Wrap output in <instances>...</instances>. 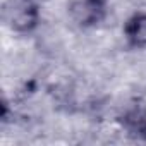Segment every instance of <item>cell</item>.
<instances>
[{
	"label": "cell",
	"mask_w": 146,
	"mask_h": 146,
	"mask_svg": "<svg viewBox=\"0 0 146 146\" xmlns=\"http://www.w3.org/2000/svg\"><path fill=\"white\" fill-rule=\"evenodd\" d=\"M2 17L16 35H29L41 23V7L36 0H5Z\"/></svg>",
	"instance_id": "6da1fadb"
},
{
	"label": "cell",
	"mask_w": 146,
	"mask_h": 146,
	"mask_svg": "<svg viewBox=\"0 0 146 146\" xmlns=\"http://www.w3.org/2000/svg\"><path fill=\"white\" fill-rule=\"evenodd\" d=\"M122 35L129 48L146 50V12H134L125 17Z\"/></svg>",
	"instance_id": "3957f363"
},
{
	"label": "cell",
	"mask_w": 146,
	"mask_h": 146,
	"mask_svg": "<svg viewBox=\"0 0 146 146\" xmlns=\"http://www.w3.org/2000/svg\"><path fill=\"white\" fill-rule=\"evenodd\" d=\"M105 11L107 7L95 0H69L65 5L69 21L83 29L96 28L105 17Z\"/></svg>",
	"instance_id": "7a4b0ae2"
},
{
	"label": "cell",
	"mask_w": 146,
	"mask_h": 146,
	"mask_svg": "<svg viewBox=\"0 0 146 146\" xmlns=\"http://www.w3.org/2000/svg\"><path fill=\"white\" fill-rule=\"evenodd\" d=\"M95 2H98V4H102V5H108V2H110V0H95Z\"/></svg>",
	"instance_id": "277c9868"
}]
</instances>
